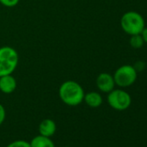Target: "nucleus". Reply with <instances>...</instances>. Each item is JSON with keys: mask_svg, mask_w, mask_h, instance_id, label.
Listing matches in <instances>:
<instances>
[{"mask_svg": "<svg viewBox=\"0 0 147 147\" xmlns=\"http://www.w3.org/2000/svg\"><path fill=\"white\" fill-rule=\"evenodd\" d=\"M143 37V40L144 42V43L147 44V27H144V29L143 30V31L140 34Z\"/></svg>", "mask_w": 147, "mask_h": 147, "instance_id": "nucleus-16", "label": "nucleus"}, {"mask_svg": "<svg viewBox=\"0 0 147 147\" xmlns=\"http://www.w3.org/2000/svg\"><path fill=\"white\" fill-rule=\"evenodd\" d=\"M120 26L123 31L129 36L139 35L145 27V22L140 13L130 11L122 15Z\"/></svg>", "mask_w": 147, "mask_h": 147, "instance_id": "nucleus-2", "label": "nucleus"}, {"mask_svg": "<svg viewBox=\"0 0 147 147\" xmlns=\"http://www.w3.org/2000/svg\"><path fill=\"white\" fill-rule=\"evenodd\" d=\"M63 147H70V146H63Z\"/></svg>", "mask_w": 147, "mask_h": 147, "instance_id": "nucleus-17", "label": "nucleus"}, {"mask_svg": "<svg viewBox=\"0 0 147 147\" xmlns=\"http://www.w3.org/2000/svg\"><path fill=\"white\" fill-rule=\"evenodd\" d=\"M6 147H30V144L29 142L20 139V140H15L10 143Z\"/></svg>", "mask_w": 147, "mask_h": 147, "instance_id": "nucleus-12", "label": "nucleus"}, {"mask_svg": "<svg viewBox=\"0 0 147 147\" xmlns=\"http://www.w3.org/2000/svg\"><path fill=\"white\" fill-rule=\"evenodd\" d=\"M17 88V81L11 75L0 77V91L4 94H12Z\"/></svg>", "mask_w": 147, "mask_h": 147, "instance_id": "nucleus-7", "label": "nucleus"}, {"mask_svg": "<svg viewBox=\"0 0 147 147\" xmlns=\"http://www.w3.org/2000/svg\"><path fill=\"white\" fill-rule=\"evenodd\" d=\"M83 101H85V103L89 107L97 108L101 106V104L103 102V99L100 93L92 91V92H88V93L85 94Z\"/></svg>", "mask_w": 147, "mask_h": 147, "instance_id": "nucleus-9", "label": "nucleus"}, {"mask_svg": "<svg viewBox=\"0 0 147 147\" xmlns=\"http://www.w3.org/2000/svg\"><path fill=\"white\" fill-rule=\"evenodd\" d=\"M96 86L102 93H110L115 88L113 76L108 73H100L96 78Z\"/></svg>", "mask_w": 147, "mask_h": 147, "instance_id": "nucleus-6", "label": "nucleus"}, {"mask_svg": "<svg viewBox=\"0 0 147 147\" xmlns=\"http://www.w3.org/2000/svg\"><path fill=\"white\" fill-rule=\"evenodd\" d=\"M133 67L135 68V70L138 73V72H141L143 71L144 68H145V63L144 61H138L134 63V65H132Z\"/></svg>", "mask_w": 147, "mask_h": 147, "instance_id": "nucleus-14", "label": "nucleus"}, {"mask_svg": "<svg viewBox=\"0 0 147 147\" xmlns=\"http://www.w3.org/2000/svg\"><path fill=\"white\" fill-rule=\"evenodd\" d=\"M85 92L83 88L75 81H66L59 88V97L61 101L70 107H76L82 103Z\"/></svg>", "mask_w": 147, "mask_h": 147, "instance_id": "nucleus-1", "label": "nucleus"}, {"mask_svg": "<svg viewBox=\"0 0 147 147\" xmlns=\"http://www.w3.org/2000/svg\"><path fill=\"white\" fill-rule=\"evenodd\" d=\"M107 103L114 110L125 111L131 104V97L123 89H113L107 95Z\"/></svg>", "mask_w": 147, "mask_h": 147, "instance_id": "nucleus-5", "label": "nucleus"}, {"mask_svg": "<svg viewBox=\"0 0 147 147\" xmlns=\"http://www.w3.org/2000/svg\"><path fill=\"white\" fill-rule=\"evenodd\" d=\"M113 76L115 85L119 88H128L135 83L138 77V72L132 65L125 64L115 70Z\"/></svg>", "mask_w": 147, "mask_h": 147, "instance_id": "nucleus-4", "label": "nucleus"}, {"mask_svg": "<svg viewBox=\"0 0 147 147\" xmlns=\"http://www.w3.org/2000/svg\"><path fill=\"white\" fill-rule=\"evenodd\" d=\"M19 1L20 0H0V3L6 7H14L19 3Z\"/></svg>", "mask_w": 147, "mask_h": 147, "instance_id": "nucleus-13", "label": "nucleus"}, {"mask_svg": "<svg viewBox=\"0 0 147 147\" xmlns=\"http://www.w3.org/2000/svg\"><path fill=\"white\" fill-rule=\"evenodd\" d=\"M5 116H6L5 109L2 104H0V125L4 123V121L5 119Z\"/></svg>", "mask_w": 147, "mask_h": 147, "instance_id": "nucleus-15", "label": "nucleus"}, {"mask_svg": "<svg viewBox=\"0 0 147 147\" xmlns=\"http://www.w3.org/2000/svg\"><path fill=\"white\" fill-rule=\"evenodd\" d=\"M30 147H55L53 140L42 135H38L34 137L30 142Z\"/></svg>", "mask_w": 147, "mask_h": 147, "instance_id": "nucleus-10", "label": "nucleus"}, {"mask_svg": "<svg viewBox=\"0 0 147 147\" xmlns=\"http://www.w3.org/2000/svg\"><path fill=\"white\" fill-rule=\"evenodd\" d=\"M38 131L40 135L51 138L56 131V124L51 119H45L39 124Z\"/></svg>", "mask_w": 147, "mask_h": 147, "instance_id": "nucleus-8", "label": "nucleus"}, {"mask_svg": "<svg viewBox=\"0 0 147 147\" xmlns=\"http://www.w3.org/2000/svg\"><path fill=\"white\" fill-rule=\"evenodd\" d=\"M130 45L131 48L135 49H138L140 48L143 47V45L144 44V42L143 40L142 36L139 35H134V36H131L130 37Z\"/></svg>", "mask_w": 147, "mask_h": 147, "instance_id": "nucleus-11", "label": "nucleus"}, {"mask_svg": "<svg viewBox=\"0 0 147 147\" xmlns=\"http://www.w3.org/2000/svg\"><path fill=\"white\" fill-rule=\"evenodd\" d=\"M18 64V54L10 46L0 48V77L11 75Z\"/></svg>", "mask_w": 147, "mask_h": 147, "instance_id": "nucleus-3", "label": "nucleus"}]
</instances>
